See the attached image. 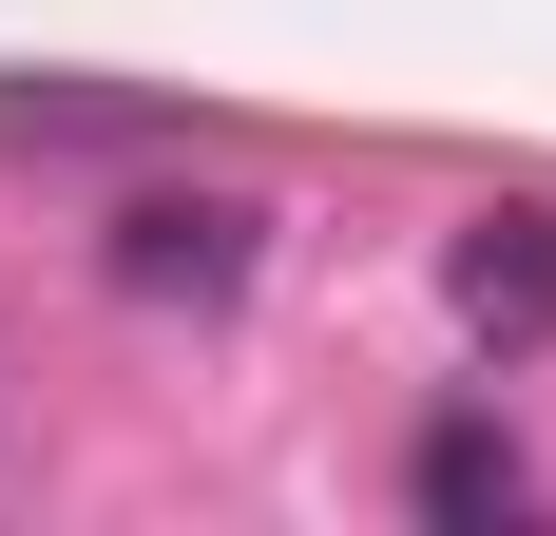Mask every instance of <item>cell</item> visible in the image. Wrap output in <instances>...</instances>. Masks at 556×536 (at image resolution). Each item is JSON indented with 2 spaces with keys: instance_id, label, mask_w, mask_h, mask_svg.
Here are the masks:
<instances>
[{
  "instance_id": "1",
  "label": "cell",
  "mask_w": 556,
  "mask_h": 536,
  "mask_svg": "<svg viewBox=\"0 0 556 536\" xmlns=\"http://www.w3.org/2000/svg\"><path fill=\"white\" fill-rule=\"evenodd\" d=\"M250 250H269V212H250V192H135V212L97 230V268L135 288V307H230V288H250Z\"/></svg>"
},
{
  "instance_id": "2",
  "label": "cell",
  "mask_w": 556,
  "mask_h": 536,
  "mask_svg": "<svg viewBox=\"0 0 556 536\" xmlns=\"http://www.w3.org/2000/svg\"><path fill=\"white\" fill-rule=\"evenodd\" d=\"M442 307L480 326V345H556V212H480L442 250Z\"/></svg>"
},
{
  "instance_id": "3",
  "label": "cell",
  "mask_w": 556,
  "mask_h": 536,
  "mask_svg": "<svg viewBox=\"0 0 556 536\" xmlns=\"http://www.w3.org/2000/svg\"><path fill=\"white\" fill-rule=\"evenodd\" d=\"M518 498H538V480H518V441H500V422H442V441H422V518H442V536L518 518Z\"/></svg>"
}]
</instances>
